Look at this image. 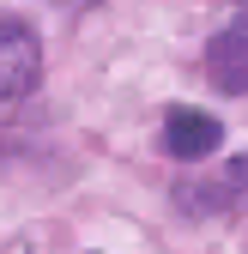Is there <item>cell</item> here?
<instances>
[{"label":"cell","instance_id":"obj_1","mask_svg":"<svg viewBox=\"0 0 248 254\" xmlns=\"http://www.w3.org/2000/svg\"><path fill=\"white\" fill-rule=\"evenodd\" d=\"M43 73V43L18 12H0V103H18Z\"/></svg>","mask_w":248,"mask_h":254},{"label":"cell","instance_id":"obj_2","mask_svg":"<svg viewBox=\"0 0 248 254\" xmlns=\"http://www.w3.org/2000/svg\"><path fill=\"white\" fill-rule=\"evenodd\" d=\"M164 145L182 164H200V157H212L224 145V121H212L206 109H170L164 115Z\"/></svg>","mask_w":248,"mask_h":254},{"label":"cell","instance_id":"obj_3","mask_svg":"<svg viewBox=\"0 0 248 254\" xmlns=\"http://www.w3.org/2000/svg\"><path fill=\"white\" fill-rule=\"evenodd\" d=\"M206 73L224 97H248V24H224L206 43Z\"/></svg>","mask_w":248,"mask_h":254}]
</instances>
